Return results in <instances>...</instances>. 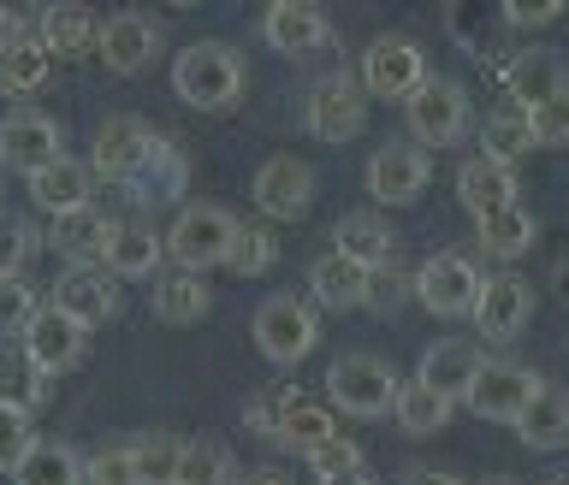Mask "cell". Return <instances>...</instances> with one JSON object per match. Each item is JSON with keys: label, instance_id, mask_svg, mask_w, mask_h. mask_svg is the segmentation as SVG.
Wrapping results in <instances>:
<instances>
[{"label": "cell", "instance_id": "cell-46", "mask_svg": "<svg viewBox=\"0 0 569 485\" xmlns=\"http://www.w3.org/2000/svg\"><path fill=\"white\" fill-rule=\"evenodd\" d=\"M36 314V291L24 279H0V337H24Z\"/></svg>", "mask_w": 569, "mask_h": 485}, {"label": "cell", "instance_id": "cell-52", "mask_svg": "<svg viewBox=\"0 0 569 485\" xmlns=\"http://www.w3.org/2000/svg\"><path fill=\"white\" fill-rule=\"evenodd\" d=\"M403 485H462L457 474H439V468H409Z\"/></svg>", "mask_w": 569, "mask_h": 485}, {"label": "cell", "instance_id": "cell-28", "mask_svg": "<svg viewBox=\"0 0 569 485\" xmlns=\"http://www.w3.org/2000/svg\"><path fill=\"white\" fill-rule=\"evenodd\" d=\"M190 178V160L172 149V142H154V154L137 166V178H124L131 184V195L142 208H160V202H178V190H184Z\"/></svg>", "mask_w": 569, "mask_h": 485}, {"label": "cell", "instance_id": "cell-39", "mask_svg": "<svg viewBox=\"0 0 569 485\" xmlns=\"http://www.w3.org/2000/svg\"><path fill=\"white\" fill-rule=\"evenodd\" d=\"M172 485H238L231 451L220 438H190L184 451H178V479Z\"/></svg>", "mask_w": 569, "mask_h": 485}, {"label": "cell", "instance_id": "cell-50", "mask_svg": "<svg viewBox=\"0 0 569 485\" xmlns=\"http://www.w3.org/2000/svg\"><path fill=\"white\" fill-rule=\"evenodd\" d=\"M284 397H291V391H261V397L249 403V426H256L261 438H273V426L284 415Z\"/></svg>", "mask_w": 569, "mask_h": 485}, {"label": "cell", "instance_id": "cell-48", "mask_svg": "<svg viewBox=\"0 0 569 485\" xmlns=\"http://www.w3.org/2000/svg\"><path fill=\"white\" fill-rule=\"evenodd\" d=\"M30 444H36L30 415H18V408H0V474H12L18 456H24Z\"/></svg>", "mask_w": 569, "mask_h": 485}, {"label": "cell", "instance_id": "cell-40", "mask_svg": "<svg viewBox=\"0 0 569 485\" xmlns=\"http://www.w3.org/2000/svg\"><path fill=\"white\" fill-rule=\"evenodd\" d=\"M273 261H279V238H273V225H238V231H231L226 266H231L238 279H256V273H267Z\"/></svg>", "mask_w": 569, "mask_h": 485}, {"label": "cell", "instance_id": "cell-29", "mask_svg": "<svg viewBox=\"0 0 569 485\" xmlns=\"http://www.w3.org/2000/svg\"><path fill=\"white\" fill-rule=\"evenodd\" d=\"M457 202L475 213H492V208H505V202H516V172L510 166H498V160H469V166L457 172Z\"/></svg>", "mask_w": 569, "mask_h": 485}, {"label": "cell", "instance_id": "cell-37", "mask_svg": "<svg viewBox=\"0 0 569 485\" xmlns=\"http://www.w3.org/2000/svg\"><path fill=\"white\" fill-rule=\"evenodd\" d=\"M475 231H480V249H487V255L516 261V255H522V249L533 243V213H528L522 202H505V208L480 213Z\"/></svg>", "mask_w": 569, "mask_h": 485}, {"label": "cell", "instance_id": "cell-49", "mask_svg": "<svg viewBox=\"0 0 569 485\" xmlns=\"http://www.w3.org/2000/svg\"><path fill=\"white\" fill-rule=\"evenodd\" d=\"M505 7V24H516V30H540V24H551L569 0H498Z\"/></svg>", "mask_w": 569, "mask_h": 485}, {"label": "cell", "instance_id": "cell-9", "mask_svg": "<svg viewBox=\"0 0 569 485\" xmlns=\"http://www.w3.org/2000/svg\"><path fill=\"white\" fill-rule=\"evenodd\" d=\"M427 83V60L416 42H403V36H380V42H368L362 53V89L380 101H409L416 89Z\"/></svg>", "mask_w": 569, "mask_h": 485}, {"label": "cell", "instance_id": "cell-13", "mask_svg": "<svg viewBox=\"0 0 569 485\" xmlns=\"http://www.w3.org/2000/svg\"><path fill=\"white\" fill-rule=\"evenodd\" d=\"M60 124L48 113H36V107H18V113L0 119V160H7L12 172H42L48 160H60Z\"/></svg>", "mask_w": 569, "mask_h": 485}, {"label": "cell", "instance_id": "cell-18", "mask_svg": "<svg viewBox=\"0 0 569 485\" xmlns=\"http://www.w3.org/2000/svg\"><path fill=\"white\" fill-rule=\"evenodd\" d=\"M505 89H510V101L522 107H540V101H551V95H563L569 89V65H563V53H551V48H522L516 60H505Z\"/></svg>", "mask_w": 569, "mask_h": 485}, {"label": "cell", "instance_id": "cell-36", "mask_svg": "<svg viewBox=\"0 0 569 485\" xmlns=\"http://www.w3.org/2000/svg\"><path fill=\"white\" fill-rule=\"evenodd\" d=\"M208 309H213V296H208L202 273H184V266H178V273H167L154 284V314L167 320V326H196Z\"/></svg>", "mask_w": 569, "mask_h": 485}, {"label": "cell", "instance_id": "cell-20", "mask_svg": "<svg viewBox=\"0 0 569 485\" xmlns=\"http://www.w3.org/2000/svg\"><path fill=\"white\" fill-rule=\"evenodd\" d=\"M89 195H96V172L71 154L48 160L42 172H30V202L42 213H78V208H89Z\"/></svg>", "mask_w": 569, "mask_h": 485}, {"label": "cell", "instance_id": "cell-15", "mask_svg": "<svg viewBox=\"0 0 569 485\" xmlns=\"http://www.w3.org/2000/svg\"><path fill=\"white\" fill-rule=\"evenodd\" d=\"M53 309H66L78 326H107L119 314V279L107 266H71V273L53 284Z\"/></svg>", "mask_w": 569, "mask_h": 485}, {"label": "cell", "instance_id": "cell-47", "mask_svg": "<svg viewBox=\"0 0 569 485\" xmlns=\"http://www.w3.org/2000/svg\"><path fill=\"white\" fill-rule=\"evenodd\" d=\"M315 468V479H327V474H350V468H362V444H350V438H320L309 456H302Z\"/></svg>", "mask_w": 569, "mask_h": 485}, {"label": "cell", "instance_id": "cell-31", "mask_svg": "<svg viewBox=\"0 0 569 485\" xmlns=\"http://www.w3.org/2000/svg\"><path fill=\"white\" fill-rule=\"evenodd\" d=\"M516 433H522L528 451H563L569 444V391H540L528 408H522V421H516Z\"/></svg>", "mask_w": 569, "mask_h": 485}, {"label": "cell", "instance_id": "cell-33", "mask_svg": "<svg viewBox=\"0 0 569 485\" xmlns=\"http://www.w3.org/2000/svg\"><path fill=\"white\" fill-rule=\"evenodd\" d=\"M332 249L350 255V261H362V266H380V261H391L398 238H391V225L380 220V213H345L338 231H332Z\"/></svg>", "mask_w": 569, "mask_h": 485}, {"label": "cell", "instance_id": "cell-14", "mask_svg": "<svg viewBox=\"0 0 569 485\" xmlns=\"http://www.w3.org/2000/svg\"><path fill=\"white\" fill-rule=\"evenodd\" d=\"M528 320H533V291H528V279H516V273L487 279V291H480V302H475V326H480V337H487V344H510V337L528 332Z\"/></svg>", "mask_w": 569, "mask_h": 485}, {"label": "cell", "instance_id": "cell-57", "mask_svg": "<svg viewBox=\"0 0 569 485\" xmlns=\"http://www.w3.org/2000/svg\"><path fill=\"white\" fill-rule=\"evenodd\" d=\"M487 485H522V479H487Z\"/></svg>", "mask_w": 569, "mask_h": 485}, {"label": "cell", "instance_id": "cell-22", "mask_svg": "<svg viewBox=\"0 0 569 485\" xmlns=\"http://www.w3.org/2000/svg\"><path fill=\"white\" fill-rule=\"evenodd\" d=\"M160 243L149 225H137V220H113V231H107V249H101V266L113 279H149L154 266H160Z\"/></svg>", "mask_w": 569, "mask_h": 485}, {"label": "cell", "instance_id": "cell-19", "mask_svg": "<svg viewBox=\"0 0 569 485\" xmlns=\"http://www.w3.org/2000/svg\"><path fill=\"white\" fill-rule=\"evenodd\" d=\"M154 124H142V119H131V113H119V119H107L101 131H96V172L101 178H137V166L154 154Z\"/></svg>", "mask_w": 569, "mask_h": 485}, {"label": "cell", "instance_id": "cell-45", "mask_svg": "<svg viewBox=\"0 0 569 485\" xmlns=\"http://www.w3.org/2000/svg\"><path fill=\"white\" fill-rule=\"evenodd\" d=\"M30 255H36V231L18 213H0V279H18Z\"/></svg>", "mask_w": 569, "mask_h": 485}, {"label": "cell", "instance_id": "cell-4", "mask_svg": "<svg viewBox=\"0 0 569 485\" xmlns=\"http://www.w3.org/2000/svg\"><path fill=\"white\" fill-rule=\"evenodd\" d=\"M403 124L416 137V149H457L469 137V95L445 78H427L416 95L403 101Z\"/></svg>", "mask_w": 569, "mask_h": 485}, {"label": "cell", "instance_id": "cell-34", "mask_svg": "<svg viewBox=\"0 0 569 485\" xmlns=\"http://www.w3.org/2000/svg\"><path fill=\"white\" fill-rule=\"evenodd\" d=\"M451 397L445 391H433V385H421V380H409V385H398V403H391V415H398V426L409 438H427V433H445L451 426Z\"/></svg>", "mask_w": 569, "mask_h": 485}, {"label": "cell", "instance_id": "cell-38", "mask_svg": "<svg viewBox=\"0 0 569 485\" xmlns=\"http://www.w3.org/2000/svg\"><path fill=\"white\" fill-rule=\"evenodd\" d=\"M480 154L498 160V166H522V154H533V131L522 107H498V113L480 124Z\"/></svg>", "mask_w": 569, "mask_h": 485}, {"label": "cell", "instance_id": "cell-56", "mask_svg": "<svg viewBox=\"0 0 569 485\" xmlns=\"http://www.w3.org/2000/svg\"><path fill=\"white\" fill-rule=\"evenodd\" d=\"M267 7H315V0H267Z\"/></svg>", "mask_w": 569, "mask_h": 485}, {"label": "cell", "instance_id": "cell-42", "mask_svg": "<svg viewBox=\"0 0 569 485\" xmlns=\"http://www.w3.org/2000/svg\"><path fill=\"white\" fill-rule=\"evenodd\" d=\"M409 296H416V273H403L398 261L368 266V296H362V309H373V314H398Z\"/></svg>", "mask_w": 569, "mask_h": 485}, {"label": "cell", "instance_id": "cell-8", "mask_svg": "<svg viewBox=\"0 0 569 485\" xmlns=\"http://www.w3.org/2000/svg\"><path fill=\"white\" fill-rule=\"evenodd\" d=\"M302 119H309V137H320V142H350L368 124V89H362V78H345V71L320 78L309 89Z\"/></svg>", "mask_w": 569, "mask_h": 485}, {"label": "cell", "instance_id": "cell-6", "mask_svg": "<svg viewBox=\"0 0 569 485\" xmlns=\"http://www.w3.org/2000/svg\"><path fill=\"white\" fill-rule=\"evenodd\" d=\"M546 391V380L533 367H516V362H480L475 385L462 391V403L475 408L480 421H498V426H516L522 408Z\"/></svg>", "mask_w": 569, "mask_h": 485}, {"label": "cell", "instance_id": "cell-24", "mask_svg": "<svg viewBox=\"0 0 569 485\" xmlns=\"http://www.w3.org/2000/svg\"><path fill=\"white\" fill-rule=\"evenodd\" d=\"M309 291H315L320 309H332V314L362 309V296H368V266L332 249V255H320V261L309 266Z\"/></svg>", "mask_w": 569, "mask_h": 485}, {"label": "cell", "instance_id": "cell-35", "mask_svg": "<svg viewBox=\"0 0 569 485\" xmlns=\"http://www.w3.org/2000/svg\"><path fill=\"white\" fill-rule=\"evenodd\" d=\"M320 438H332V408H320V403L302 397V391H291V397H284V415L273 426V444H279V451L309 456Z\"/></svg>", "mask_w": 569, "mask_h": 485}, {"label": "cell", "instance_id": "cell-2", "mask_svg": "<svg viewBox=\"0 0 569 485\" xmlns=\"http://www.w3.org/2000/svg\"><path fill=\"white\" fill-rule=\"evenodd\" d=\"M327 397H332L338 415L380 421V415H391V403H398V373H391L380 355H345V362H332V373H327Z\"/></svg>", "mask_w": 569, "mask_h": 485}, {"label": "cell", "instance_id": "cell-25", "mask_svg": "<svg viewBox=\"0 0 569 485\" xmlns=\"http://www.w3.org/2000/svg\"><path fill=\"white\" fill-rule=\"evenodd\" d=\"M42 403H48V373L30 362L24 344H7V337H0V408L36 415Z\"/></svg>", "mask_w": 569, "mask_h": 485}, {"label": "cell", "instance_id": "cell-53", "mask_svg": "<svg viewBox=\"0 0 569 485\" xmlns=\"http://www.w3.org/2000/svg\"><path fill=\"white\" fill-rule=\"evenodd\" d=\"M238 485H291V474H279V468H256V474H243Z\"/></svg>", "mask_w": 569, "mask_h": 485}, {"label": "cell", "instance_id": "cell-51", "mask_svg": "<svg viewBox=\"0 0 569 485\" xmlns=\"http://www.w3.org/2000/svg\"><path fill=\"white\" fill-rule=\"evenodd\" d=\"M42 7H48V0H0V24H7V30H30L36 18H42Z\"/></svg>", "mask_w": 569, "mask_h": 485}, {"label": "cell", "instance_id": "cell-26", "mask_svg": "<svg viewBox=\"0 0 569 485\" xmlns=\"http://www.w3.org/2000/svg\"><path fill=\"white\" fill-rule=\"evenodd\" d=\"M261 36H267V48H279V53H315V48L332 42V24L315 7H267Z\"/></svg>", "mask_w": 569, "mask_h": 485}, {"label": "cell", "instance_id": "cell-21", "mask_svg": "<svg viewBox=\"0 0 569 485\" xmlns=\"http://www.w3.org/2000/svg\"><path fill=\"white\" fill-rule=\"evenodd\" d=\"M48 60L53 53L42 48V36L7 30L0 36V95H36L48 83Z\"/></svg>", "mask_w": 569, "mask_h": 485}, {"label": "cell", "instance_id": "cell-17", "mask_svg": "<svg viewBox=\"0 0 569 485\" xmlns=\"http://www.w3.org/2000/svg\"><path fill=\"white\" fill-rule=\"evenodd\" d=\"M160 53V24L142 12H113L101 18V60L107 71H119V78H137L142 65H149Z\"/></svg>", "mask_w": 569, "mask_h": 485}, {"label": "cell", "instance_id": "cell-23", "mask_svg": "<svg viewBox=\"0 0 569 485\" xmlns=\"http://www.w3.org/2000/svg\"><path fill=\"white\" fill-rule=\"evenodd\" d=\"M480 362H487V355H480L475 344H462V337H439V344L421 355V373H416V380L433 385V391H445L451 403H462V391L475 385Z\"/></svg>", "mask_w": 569, "mask_h": 485}, {"label": "cell", "instance_id": "cell-58", "mask_svg": "<svg viewBox=\"0 0 569 485\" xmlns=\"http://www.w3.org/2000/svg\"><path fill=\"white\" fill-rule=\"evenodd\" d=\"M167 7H196V0H167Z\"/></svg>", "mask_w": 569, "mask_h": 485}, {"label": "cell", "instance_id": "cell-16", "mask_svg": "<svg viewBox=\"0 0 569 485\" xmlns=\"http://www.w3.org/2000/svg\"><path fill=\"white\" fill-rule=\"evenodd\" d=\"M36 36L53 60H83V53L101 48V18L83 0H48L42 18H36Z\"/></svg>", "mask_w": 569, "mask_h": 485}, {"label": "cell", "instance_id": "cell-30", "mask_svg": "<svg viewBox=\"0 0 569 485\" xmlns=\"http://www.w3.org/2000/svg\"><path fill=\"white\" fill-rule=\"evenodd\" d=\"M445 30H451L457 48L492 53L498 30H505V7L498 0H445Z\"/></svg>", "mask_w": 569, "mask_h": 485}, {"label": "cell", "instance_id": "cell-3", "mask_svg": "<svg viewBox=\"0 0 569 485\" xmlns=\"http://www.w3.org/2000/svg\"><path fill=\"white\" fill-rule=\"evenodd\" d=\"M315 344H320V320H315V309L302 296L279 291V296H267L256 309V350L267 355V362L297 367Z\"/></svg>", "mask_w": 569, "mask_h": 485}, {"label": "cell", "instance_id": "cell-43", "mask_svg": "<svg viewBox=\"0 0 569 485\" xmlns=\"http://www.w3.org/2000/svg\"><path fill=\"white\" fill-rule=\"evenodd\" d=\"M528 131H533V149H569V89L528 107Z\"/></svg>", "mask_w": 569, "mask_h": 485}, {"label": "cell", "instance_id": "cell-59", "mask_svg": "<svg viewBox=\"0 0 569 485\" xmlns=\"http://www.w3.org/2000/svg\"><path fill=\"white\" fill-rule=\"evenodd\" d=\"M551 485H569V474H558V479H551Z\"/></svg>", "mask_w": 569, "mask_h": 485}, {"label": "cell", "instance_id": "cell-10", "mask_svg": "<svg viewBox=\"0 0 569 485\" xmlns=\"http://www.w3.org/2000/svg\"><path fill=\"white\" fill-rule=\"evenodd\" d=\"M427 178H433V166H427V149H416V142H386L380 154L368 160L362 184L380 208H409L416 195L427 190Z\"/></svg>", "mask_w": 569, "mask_h": 485}, {"label": "cell", "instance_id": "cell-54", "mask_svg": "<svg viewBox=\"0 0 569 485\" xmlns=\"http://www.w3.org/2000/svg\"><path fill=\"white\" fill-rule=\"evenodd\" d=\"M315 485H373L368 468H350V474H327V479H315Z\"/></svg>", "mask_w": 569, "mask_h": 485}, {"label": "cell", "instance_id": "cell-11", "mask_svg": "<svg viewBox=\"0 0 569 485\" xmlns=\"http://www.w3.org/2000/svg\"><path fill=\"white\" fill-rule=\"evenodd\" d=\"M249 195H256V208L267 213V220H302L309 202H315V166L297 160V154H273V160H261Z\"/></svg>", "mask_w": 569, "mask_h": 485}, {"label": "cell", "instance_id": "cell-1", "mask_svg": "<svg viewBox=\"0 0 569 485\" xmlns=\"http://www.w3.org/2000/svg\"><path fill=\"white\" fill-rule=\"evenodd\" d=\"M172 95L202 113H220L243 95V60L226 42H190L172 60Z\"/></svg>", "mask_w": 569, "mask_h": 485}, {"label": "cell", "instance_id": "cell-32", "mask_svg": "<svg viewBox=\"0 0 569 485\" xmlns=\"http://www.w3.org/2000/svg\"><path fill=\"white\" fill-rule=\"evenodd\" d=\"M12 485H83V456L71 444H48L36 438L12 468Z\"/></svg>", "mask_w": 569, "mask_h": 485}, {"label": "cell", "instance_id": "cell-55", "mask_svg": "<svg viewBox=\"0 0 569 485\" xmlns=\"http://www.w3.org/2000/svg\"><path fill=\"white\" fill-rule=\"evenodd\" d=\"M551 284H558V296L569 302V261H558V279H551Z\"/></svg>", "mask_w": 569, "mask_h": 485}, {"label": "cell", "instance_id": "cell-12", "mask_svg": "<svg viewBox=\"0 0 569 485\" xmlns=\"http://www.w3.org/2000/svg\"><path fill=\"white\" fill-rule=\"evenodd\" d=\"M83 344H89V326H78V320H71L66 309H36L30 314V326H24V350H30V362L48 373H71L83 362Z\"/></svg>", "mask_w": 569, "mask_h": 485}, {"label": "cell", "instance_id": "cell-7", "mask_svg": "<svg viewBox=\"0 0 569 485\" xmlns=\"http://www.w3.org/2000/svg\"><path fill=\"white\" fill-rule=\"evenodd\" d=\"M480 291H487V273L469 261V255H433L427 266H416V296H421V309L427 314H439V320H462V314H475V302Z\"/></svg>", "mask_w": 569, "mask_h": 485}, {"label": "cell", "instance_id": "cell-41", "mask_svg": "<svg viewBox=\"0 0 569 485\" xmlns=\"http://www.w3.org/2000/svg\"><path fill=\"white\" fill-rule=\"evenodd\" d=\"M178 451H184V438H172V433H142V438H131L137 479H142V485H172V479H178Z\"/></svg>", "mask_w": 569, "mask_h": 485}, {"label": "cell", "instance_id": "cell-27", "mask_svg": "<svg viewBox=\"0 0 569 485\" xmlns=\"http://www.w3.org/2000/svg\"><path fill=\"white\" fill-rule=\"evenodd\" d=\"M107 231H113V220L96 208H78V213H53V249L71 261V266H96L101 249H107Z\"/></svg>", "mask_w": 569, "mask_h": 485}, {"label": "cell", "instance_id": "cell-5", "mask_svg": "<svg viewBox=\"0 0 569 485\" xmlns=\"http://www.w3.org/2000/svg\"><path fill=\"white\" fill-rule=\"evenodd\" d=\"M231 231H238V220H231L226 208L190 202V208H178V220H172V231H167V255L184 266V273H202V266H226Z\"/></svg>", "mask_w": 569, "mask_h": 485}, {"label": "cell", "instance_id": "cell-44", "mask_svg": "<svg viewBox=\"0 0 569 485\" xmlns=\"http://www.w3.org/2000/svg\"><path fill=\"white\" fill-rule=\"evenodd\" d=\"M83 485H142V479H137L131 444H107V451L89 456V462H83Z\"/></svg>", "mask_w": 569, "mask_h": 485}]
</instances>
